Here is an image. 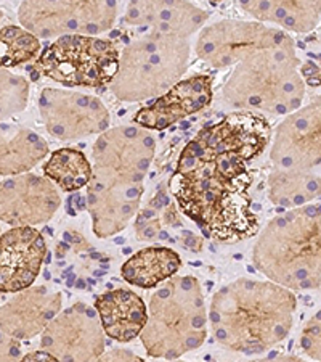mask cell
<instances>
[{"label":"cell","instance_id":"5b68a950","mask_svg":"<svg viewBox=\"0 0 321 362\" xmlns=\"http://www.w3.org/2000/svg\"><path fill=\"white\" fill-rule=\"evenodd\" d=\"M150 358L178 359L196 351L207 337V311L200 280L174 276L150 300L148 316L140 332Z\"/></svg>","mask_w":321,"mask_h":362},{"label":"cell","instance_id":"d6a6232c","mask_svg":"<svg viewBox=\"0 0 321 362\" xmlns=\"http://www.w3.org/2000/svg\"><path fill=\"white\" fill-rule=\"evenodd\" d=\"M200 2L207 5H220L222 2H225V0H200Z\"/></svg>","mask_w":321,"mask_h":362},{"label":"cell","instance_id":"d6986e66","mask_svg":"<svg viewBox=\"0 0 321 362\" xmlns=\"http://www.w3.org/2000/svg\"><path fill=\"white\" fill-rule=\"evenodd\" d=\"M60 291L47 287H28L0 306V334L28 340L42 334L45 325L61 311Z\"/></svg>","mask_w":321,"mask_h":362},{"label":"cell","instance_id":"4fadbf2b","mask_svg":"<svg viewBox=\"0 0 321 362\" xmlns=\"http://www.w3.org/2000/svg\"><path fill=\"white\" fill-rule=\"evenodd\" d=\"M40 346L56 361H97L104 353V332L93 308L74 303L45 325Z\"/></svg>","mask_w":321,"mask_h":362},{"label":"cell","instance_id":"8fae6325","mask_svg":"<svg viewBox=\"0 0 321 362\" xmlns=\"http://www.w3.org/2000/svg\"><path fill=\"white\" fill-rule=\"evenodd\" d=\"M289 33L259 21L220 20L204 26L196 39V55L215 69L231 68L239 58L260 47L284 44Z\"/></svg>","mask_w":321,"mask_h":362},{"label":"cell","instance_id":"5bb4252c","mask_svg":"<svg viewBox=\"0 0 321 362\" xmlns=\"http://www.w3.org/2000/svg\"><path fill=\"white\" fill-rule=\"evenodd\" d=\"M320 95L305 107L286 115L270 144V161L279 169L315 171L321 165Z\"/></svg>","mask_w":321,"mask_h":362},{"label":"cell","instance_id":"484cf974","mask_svg":"<svg viewBox=\"0 0 321 362\" xmlns=\"http://www.w3.org/2000/svg\"><path fill=\"white\" fill-rule=\"evenodd\" d=\"M44 176L63 192L84 189L92 177V165L83 151L60 148L44 163Z\"/></svg>","mask_w":321,"mask_h":362},{"label":"cell","instance_id":"8992f818","mask_svg":"<svg viewBox=\"0 0 321 362\" xmlns=\"http://www.w3.org/2000/svg\"><path fill=\"white\" fill-rule=\"evenodd\" d=\"M190 55V39L148 31L119 50L109 90L121 102L151 100L183 78Z\"/></svg>","mask_w":321,"mask_h":362},{"label":"cell","instance_id":"ac0fdd59","mask_svg":"<svg viewBox=\"0 0 321 362\" xmlns=\"http://www.w3.org/2000/svg\"><path fill=\"white\" fill-rule=\"evenodd\" d=\"M209 11L193 0H128L124 25L191 39L209 20Z\"/></svg>","mask_w":321,"mask_h":362},{"label":"cell","instance_id":"d4e9b609","mask_svg":"<svg viewBox=\"0 0 321 362\" xmlns=\"http://www.w3.org/2000/svg\"><path fill=\"white\" fill-rule=\"evenodd\" d=\"M321 177L320 169L299 171V169H279L272 166L267 177L268 200L277 206L297 208L320 198Z\"/></svg>","mask_w":321,"mask_h":362},{"label":"cell","instance_id":"6da1fadb","mask_svg":"<svg viewBox=\"0 0 321 362\" xmlns=\"http://www.w3.org/2000/svg\"><path fill=\"white\" fill-rule=\"evenodd\" d=\"M253 184L248 163L185 145L169 187L180 211L204 235L239 242L260 230V216L250 195Z\"/></svg>","mask_w":321,"mask_h":362},{"label":"cell","instance_id":"52a82bcc","mask_svg":"<svg viewBox=\"0 0 321 362\" xmlns=\"http://www.w3.org/2000/svg\"><path fill=\"white\" fill-rule=\"evenodd\" d=\"M119 49L109 39L84 34L56 37L36 62V71L64 87H104L118 69Z\"/></svg>","mask_w":321,"mask_h":362},{"label":"cell","instance_id":"7a4b0ae2","mask_svg":"<svg viewBox=\"0 0 321 362\" xmlns=\"http://www.w3.org/2000/svg\"><path fill=\"white\" fill-rule=\"evenodd\" d=\"M296 308L294 293L281 285L238 279L214 295L209 320L222 346L233 353L255 356L289 335Z\"/></svg>","mask_w":321,"mask_h":362},{"label":"cell","instance_id":"7402d4cb","mask_svg":"<svg viewBox=\"0 0 321 362\" xmlns=\"http://www.w3.org/2000/svg\"><path fill=\"white\" fill-rule=\"evenodd\" d=\"M238 5L254 21L286 33L305 34L320 25L321 0H238Z\"/></svg>","mask_w":321,"mask_h":362},{"label":"cell","instance_id":"3957f363","mask_svg":"<svg viewBox=\"0 0 321 362\" xmlns=\"http://www.w3.org/2000/svg\"><path fill=\"white\" fill-rule=\"evenodd\" d=\"M305 81L294 40L260 47L231 66L222 86L226 107L270 116H286L302 107Z\"/></svg>","mask_w":321,"mask_h":362},{"label":"cell","instance_id":"1f68e13d","mask_svg":"<svg viewBox=\"0 0 321 362\" xmlns=\"http://www.w3.org/2000/svg\"><path fill=\"white\" fill-rule=\"evenodd\" d=\"M23 361H56L54 356H52L50 353H47V351H39V353H29V354H26L25 358H23Z\"/></svg>","mask_w":321,"mask_h":362},{"label":"cell","instance_id":"44dd1931","mask_svg":"<svg viewBox=\"0 0 321 362\" xmlns=\"http://www.w3.org/2000/svg\"><path fill=\"white\" fill-rule=\"evenodd\" d=\"M95 311L104 335L119 343H131L140 335L148 316V308L135 291L109 290L95 298Z\"/></svg>","mask_w":321,"mask_h":362},{"label":"cell","instance_id":"ba28073f","mask_svg":"<svg viewBox=\"0 0 321 362\" xmlns=\"http://www.w3.org/2000/svg\"><path fill=\"white\" fill-rule=\"evenodd\" d=\"M118 13V0H23L18 20L37 39H56L100 36L114 26Z\"/></svg>","mask_w":321,"mask_h":362},{"label":"cell","instance_id":"ffe728a7","mask_svg":"<svg viewBox=\"0 0 321 362\" xmlns=\"http://www.w3.org/2000/svg\"><path fill=\"white\" fill-rule=\"evenodd\" d=\"M85 204L92 218V229L98 238L118 235L131 223L140 206L143 185L108 187L89 182Z\"/></svg>","mask_w":321,"mask_h":362},{"label":"cell","instance_id":"e0dca14e","mask_svg":"<svg viewBox=\"0 0 321 362\" xmlns=\"http://www.w3.org/2000/svg\"><path fill=\"white\" fill-rule=\"evenodd\" d=\"M47 242L34 227H11L0 235V293H16L36 282Z\"/></svg>","mask_w":321,"mask_h":362},{"label":"cell","instance_id":"4316f807","mask_svg":"<svg viewBox=\"0 0 321 362\" xmlns=\"http://www.w3.org/2000/svg\"><path fill=\"white\" fill-rule=\"evenodd\" d=\"M40 40L25 28L8 25L0 28V68H18L39 55Z\"/></svg>","mask_w":321,"mask_h":362},{"label":"cell","instance_id":"836d02e7","mask_svg":"<svg viewBox=\"0 0 321 362\" xmlns=\"http://www.w3.org/2000/svg\"><path fill=\"white\" fill-rule=\"evenodd\" d=\"M4 16H5V13L2 10H0V23H2V20H4Z\"/></svg>","mask_w":321,"mask_h":362},{"label":"cell","instance_id":"4dcf8cb0","mask_svg":"<svg viewBox=\"0 0 321 362\" xmlns=\"http://www.w3.org/2000/svg\"><path fill=\"white\" fill-rule=\"evenodd\" d=\"M98 361L108 362V361H142V358H138L137 354H133L128 349H122V348H114L113 351L109 353H103Z\"/></svg>","mask_w":321,"mask_h":362},{"label":"cell","instance_id":"9a60e30c","mask_svg":"<svg viewBox=\"0 0 321 362\" xmlns=\"http://www.w3.org/2000/svg\"><path fill=\"white\" fill-rule=\"evenodd\" d=\"M60 206L58 187L45 176L23 173L0 182V221L11 227L49 223Z\"/></svg>","mask_w":321,"mask_h":362},{"label":"cell","instance_id":"2e32d148","mask_svg":"<svg viewBox=\"0 0 321 362\" xmlns=\"http://www.w3.org/2000/svg\"><path fill=\"white\" fill-rule=\"evenodd\" d=\"M214 81L207 74L182 78L151 103L140 108L133 116V124L148 131H164L188 116L202 112L212 103Z\"/></svg>","mask_w":321,"mask_h":362},{"label":"cell","instance_id":"603a6c76","mask_svg":"<svg viewBox=\"0 0 321 362\" xmlns=\"http://www.w3.org/2000/svg\"><path fill=\"white\" fill-rule=\"evenodd\" d=\"M49 155V144L21 126L0 124V176L29 173Z\"/></svg>","mask_w":321,"mask_h":362},{"label":"cell","instance_id":"30bf717a","mask_svg":"<svg viewBox=\"0 0 321 362\" xmlns=\"http://www.w3.org/2000/svg\"><path fill=\"white\" fill-rule=\"evenodd\" d=\"M39 112L50 136L63 142L98 136L111 124L109 110L100 98L75 90L45 87Z\"/></svg>","mask_w":321,"mask_h":362},{"label":"cell","instance_id":"f546056e","mask_svg":"<svg viewBox=\"0 0 321 362\" xmlns=\"http://www.w3.org/2000/svg\"><path fill=\"white\" fill-rule=\"evenodd\" d=\"M21 358V344L13 337L0 335V361H16Z\"/></svg>","mask_w":321,"mask_h":362},{"label":"cell","instance_id":"277c9868","mask_svg":"<svg viewBox=\"0 0 321 362\" xmlns=\"http://www.w3.org/2000/svg\"><path fill=\"white\" fill-rule=\"evenodd\" d=\"M320 237V204L291 208L260 232L253 250L254 266L291 291L317 290L321 282Z\"/></svg>","mask_w":321,"mask_h":362},{"label":"cell","instance_id":"cb8c5ba5","mask_svg":"<svg viewBox=\"0 0 321 362\" xmlns=\"http://www.w3.org/2000/svg\"><path fill=\"white\" fill-rule=\"evenodd\" d=\"M182 267L177 251L167 247H148L132 255L121 267L127 284L138 288H155L174 277Z\"/></svg>","mask_w":321,"mask_h":362},{"label":"cell","instance_id":"f1b7e54d","mask_svg":"<svg viewBox=\"0 0 321 362\" xmlns=\"http://www.w3.org/2000/svg\"><path fill=\"white\" fill-rule=\"evenodd\" d=\"M320 322H321L320 313H317L310 320H308L307 325L303 327L302 338H301V348L303 349V353L313 361L321 359V324Z\"/></svg>","mask_w":321,"mask_h":362},{"label":"cell","instance_id":"7c38bea8","mask_svg":"<svg viewBox=\"0 0 321 362\" xmlns=\"http://www.w3.org/2000/svg\"><path fill=\"white\" fill-rule=\"evenodd\" d=\"M272 140V127L264 115L236 110L204 126L186 147L204 153L225 155L244 163H253L264 155Z\"/></svg>","mask_w":321,"mask_h":362},{"label":"cell","instance_id":"83f0119b","mask_svg":"<svg viewBox=\"0 0 321 362\" xmlns=\"http://www.w3.org/2000/svg\"><path fill=\"white\" fill-rule=\"evenodd\" d=\"M29 102V81L0 68V119L21 113Z\"/></svg>","mask_w":321,"mask_h":362},{"label":"cell","instance_id":"9c48e42d","mask_svg":"<svg viewBox=\"0 0 321 362\" xmlns=\"http://www.w3.org/2000/svg\"><path fill=\"white\" fill-rule=\"evenodd\" d=\"M156 153V140L137 124L108 127L92 147L89 182L108 187L143 185Z\"/></svg>","mask_w":321,"mask_h":362}]
</instances>
